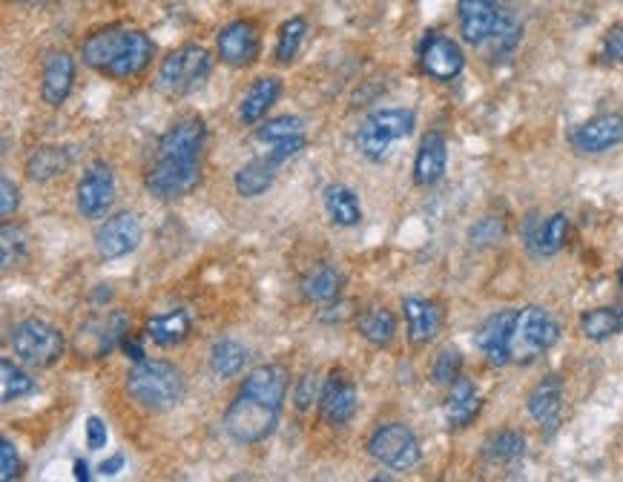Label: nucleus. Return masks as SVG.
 Segmentation results:
<instances>
[{
  "label": "nucleus",
  "instance_id": "1",
  "mask_svg": "<svg viewBox=\"0 0 623 482\" xmlns=\"http://www.w3.org/2000/svg\"><path fill=\"white\" fill-rule=\"evenodd\" d=\"M155 46L147 38V32L132 26H107V30L92 32L81 44V58L101 76L113 81H129L138 78L150 67Z\"/></svg>",
  "mask_w": 623,
  "mask_h": 482
},
{
  "label": "nucleus",
  "instance_id": "2",
  "mask_svg": "<svg viewBox=\"0 0 623 482\" xmlns=\"http://www.w3.org/2000/svg\"><path fill=\"white\" fill-rule=\"evenodd\" d=\"M127 393L145 411H170L184 400L187 382L184 374L175 368L173 362L164 359H145L136 362L124 382Z\"/></svg>",
  "mask_w": 623,
  "mask_h": 482
},
{
  "label": "nucleus",
  "instance_id": "3",
  "mask_svg": "<svg viewBox=\"0 0 623 482\" xmlns=\"http://www.w3.org/2000/svg\"><path fill=\"white\" fill-rule=\"evenodd\" d=\"M557 336H561V328L543 308L532 305V308L517 310L509 340V362L532 365L538 356H543L549 347L555 345Z\"/></svg>",
  "mask_w": 623,
  "mask_h": 482
},
{
  "label": "nucleus",
  "instance_id": "4",
  "mask_svg": "<svg viewBox=\"0 0 623 482\" xmlns=\"http://www.w3.org/2000/svg\"><path fill=\"white\" fill-rule=\"evenodd\" d=\"M12 354L32 368H49L64 356L67 340L55 324L44 322V319H23L12 328Z\"/></svg>",
  "mask_w": 623,
  "mask_h": 482
},
{
  "label": "nucleus",
  "instance_id": "5",
  "mask_svg": "<svg viewBox=\"0 0 623 482\" xmlns=\"http://www.w3.org/2000/svg\"><path fill=\"white\" fill-rule=\"evenodd\" d=\"M210 69H214V58H210L205 46H178L175 53H170L168 58L161 60L159 87L168 95H191L205 83Z\"/></svg>",
  "mask_w": 623,
  "mask_h": 482
},
{
  "label": "nucleus",
  "instance_id": "6",
  "mask_svg": "<svg viewBox=\"0 0 623 482\" xmlns=\"http://www.w3.org/2000/svg\"><path fill=\"white\" fill-rule=\"evenodd\" d=\"M279 411L281 408L253 400L247 393H239L236 400L228 405V411H224V431L239 445L265 443L276 431V425H279Z\"/></svg>",
  "mask_w": 623,
  "mask_h": 482
},
{
  "label": "nucleus",
  "instance_id": "7",
  "mask_svg": "<svg viewBox=\"0 0 623 482\" xmlns=\"http://www.w3.org/2000/svg\"><path fill=\"white\" fill-rule=\"evenodd\" d=\"M414 113L408 110H377L362 120L357 133V150L368 161H382L391 150V144L408 138L414 133Z\"/></svg>",
  "mask_w": 623,
  "mask_h": 482
},
{
  "label": "nucleus",
  "instance_id": "8",
  "mask_svg": "<svg viewBox=\"0 0 623 482\" xmlns=\"http://www.w3.org/2000/svg\"><path fill=\"white\" fill-rule=\"evenodd\" d=\"M368 454L391 471H411L419 462V439L403 422H388L371 434Z\"/></svg>",
  "mask_w": 623,
  "mask_h": 482
},
{
  "label": "nucleus",
  "instance_id": "9",
  "mask_svg": "<svg viewBox=\"0 0 623 482\" xmlns=\"http://www.w3.org/2000/svg\"><path fill=\"white\" fill-rule=\"evenodd\" d=\"M129 333V319L122 310H109V313H99V317L86 319L76 333V351L86 359H104L109 356L113 347L124 342Z\"/></svg>",
  "mask_w": 623,
  "mask_h": 482
},
{
  "label": "nucleus",
  "instance_id": "10",
  "mask_svg": "<svg viewBox=\"0 0 623 482\" xmlns=\"http://www.w3.org/2000/svg\"><path fill=\"white\" fill-rule=\"evenodd\" d=\"M198 181H201L198 161L159 159L147 170L145 187L155 198H182L191 196L193 190L198 187Z\"/></svg>",
  "mask_w": 623,
  "mask_h": 482
},
{
  "label": "nucleus",
  "instance_id": "11",
  "mask_svg": "<svg viewBox=\"0 0 623 482\" xmlns=\"http://www.w3.org/2000/svg\"><path fill=\"white\" fill-rule=\"evenodd\" d=\"M465 67V55L457 41L440 32H428L419 44V69L434 81H454Z\"/></svg>",
  "mask_w": 623,
  "mask_h": 482
},
{
  "label": "nucleus",
  "instance_id": "12",
  "mask_svg": "<svg viewBox=\"0 0 623 482\" xmlns=\"http://www.w3.org/2000/svg\"><path fill=\"white\" fill-rule=\"evenodd\" d=\"M115 198V175L104 161H95L84 170L81 181L76 187V202H78V213L84 219H101L104 213L113 207Z\"/></svg>",
  "mask_w": 623,
  "mask_h": 482
},
{
  "label": "nucleus",
  "instance_id": "13",
  "mask_svg": "<svg viewBox=\"0 0 623 482\" xmlns=\"http://www.w3.org/2000/svg\"><path fill=\"white\" fill-rule=\"evenodd\" d=\"M216 46H219V58L224 60V64H230V67H251V64L258 60V53H262L258 26L253 21H247V18H239V21L228 23V26L219 32Z\"/></svg>",
  "mask_w": 623,
  "mask_h": 482
},
{
  "label": "nucleus",
  "instance_id": "14",
  "mask_svg": "<svg viewBox=\"0 0 623 482\" xmlns=\"http://www.w3.org/2000/svg\"><path fill=\"white\" fill-rule=\"evenodd\" d=\"M141 241V221L136 213H118L113 219H107L95 233V250L104 262H115V259L129 256Z\"/></svg>",
  "mask_w": 623,
  "mask_h": 482
},
{
  "label": "nucleus",
  "instance_id": "15",
  "mask_svg": "<svg viewBox=\"0 0 623 482\" xmlns=\"http://www.w3.org/2000/svg\"><path fill=\"white\" fill-rule=\"evenodd\" d=\"M569 144L578 152H586V156L612 150V147L623 144V115L607 113L584 120L569 133Z\"/></svg>",
  "mask_w": 623,
  "mask_h": 482
},
{
  "label": "nucleus",
  "instance_id": "16",
  "mask_svg": "<svg viewBox=\"0 0 623 482\" xmlns=\"http://www.w3.org/2000/svg\"><path fill=\"white\" fill-rule=\"evenodd\" d=\"M207 127L201 118H182L175 120L173 127L161 136L159 141V159H182L198 161L201 147H205Z\"/></svg>",
  "mask_w": 623,
  "mask_h": 482
},
{
  "label": "nucleus",
  "instance_id": "17",
  "mask_svg": "<svg viewBox=\"0 0 623 482\" xmlns=\"http://www.w3.org/2000/svg\"><path fill=\"white\" fill-rule=\"evenodd\" d=\"M320 411L327 425H345L357 414V385L343 370H334L322 385Z\"/></svg>",
  "mask_w": 623,
  "mask_h": 482
},
{
  "label": "nucleus",
  "instance_id": "18",
  "mask_svg": "<svg viewBox=\"0 0 623 482\" xmlns=\"http://www.w3.org/2000/svg\"><path fill=\"white\" fill-rule=\"evenodd\" d=\"M497 18H500L497 0H457V21L465 44H486L495 32Z\"/></svg>",
  "mask_w": 623,
  "mask_h": 482
},
{
  "label": "nucleus",
  "instance_id": "19",
  "mask_svg": "<svg viewBox=\"0 0 623 482\" xmlns=\"http://www.w3.org/2000/svg\"><path fill=\"white\" fill-rule=\"evenodd\" d=\"M76 83V60L64 49L46 53L44 69H41V95L49 106H61Z\"/></svg>",
  "mask_w": 623,
  "mask_h": 482
},
{
  "label": "nucleus",
  "instance_id": "20",
  "mask_svg": "<svg viewBox=\"0 0 623 482\" xmlns=\"http://www.w3.org/2000/svg\"><path fill=\"white\" fill-rule=\"evenodd\" d=\"M517 310H497L480 324L477 347L488 356L492 365H509V340L515 328Z\"/></svg>",
  "mask_w": 623,
  "mask_h": 482
},
{
  "label": "nucleus",
  "instance_id": "21",
  "mask_svg": "<svg viewBox=\"0 0 623 482\" xmlns=\"http://www.w3.org/2000/svg\"><path fill=\"white\" fill-rule=\"evenodd\" d=\"M526 408H529V414H532V420L538 422L540 428L555 431L557 422H561V411H563L561 377L552 374V377L540 379V382L532 388V393H529Z\"/></svg>",
  "mask_w": 623,
  "mask_h": 482
},
{
  "label": "nucleus",
  "instance_id": "22",
  "mask_svg": "<svg viewBox=\"0 0 623 482\" xmlns=\"http://www.w3.org/2000/svg\"><path fill=\"white\" fill-rule=\"evenodd\" d=\"M239 393H247L253 400L281 408V402L288 397V374H285L279 365H258V368H253L251 374L242 379Z\"/></svg>",
  "mask_w": 623,
  "mask_h": 482
},
{
  "label": "nucleus",
  "instance_id": "23",
  "mask_svg": "<svg viewBox=\"0 0 623 482\" xmlns=\"http://www.w3.org/2000/svg\"><path fill=\"white\" fill-rule=\"evenodd\" d=\"M446 167H449V144L440 133H428L419 141L417 159H414V181L419 187H434L446 175Z\"/></svg>",
  "mask_w": 623,
  "mask_h": 482
},
{
  "label": "nucleus",
  "instance_id": "24",
  "mask_svg": "<svg viewBox=\"0 0 623 482\" xmlns=\"http://www.w3.org/2000/svg\"><path fill=\"white\" fill-rule=\"evenodd\" d=\"M405 324H408V340L414 345H428V342L440 333L442 328V313L440 308L428 299H419V296H408L403 301Z\"/></svg>",
  "mask_w": 623,
  "mask_h": 482
},
{
  "label": "nucleus",
  "instance_id": "25",
  "mask_svg": "<svg viewBox=\"0 0 623 482\" xmlns=\"http://www.w3.org/2000/svg\"><path fill=\"white\" fill-rule=\"evenodd\" d=\"M72 159H76V152L69 150V147H61V144H44V147H35L30 152V159H26V175L32 181H53L58 175H64L72 167Z\"/></svg>",
  "mask_w": 623,
  "mask_h": 482
},
{
  "label": "nucleus",
  "instance_id": "26",
  "mask_svg": "<svg viewBox=\"0 0 623 482\" xmlns=\"http://www.w3.org/2000/svg\"><path fill=\"white\" fill-rule=\"evenodd\" d=\"M193 331V319L184 308L168 310V313H155L147 319V340L155 342L159 347H175L182 345Z\"/></svg>",
  "mask_w": 623,
  "mask_h": 482
},
{
  "label": "nucleus",
  "instance_id": "27",
  "mask_svg": "<svg viewBox=\"0 0 623 482\" xmlns=\"http://www.w3.org/2000/svg\"><path fill=\"white\" fill-rule=\"evenodd\" d=\"M566 236H569V219L563 213H555L546 221H529L526 244L534 256H555L557 250L566 244Z\"/></svg>",
  "mask_w": 623,
  "mask_h": 482
},
{
  "label": "nucleus",
  "instance_id": "28",
  "mask_svg": "<svg viewBox=\"0 0 623 482\" xmlns=\"http://www.w3.org/2000/svg\"><path fill=\"white\" fill-rule=\"evenodd\" d=\"M281 95V78L262 76L251 83V90L244 92L242 104H239V118L244 124H258L265 118L267 110L279 101Z\"/></svg>",
  "mask_w": 623,
  "mask_h": 482
},
{
  "label": "nucleus",
  "instance_id": "29",
  "mask_svg": "<svg viewBox=\"0 0 623 482\" xmlns=\"http://www.w3.org/2000/svg\"><path fill=\"white\" fill-rule=\"evenodd\" d=\"M449 388L451 391L449 400H446V422H449V428H465V425L480 414L483 400H480V393L477 388H474L472 379L460 377L454 379Z\"/></svg>",
  "mask_w": 623,
  "mask_h": 482
},
{
  "label": "nucleus",
  "instance_id": "30",
  "mask_svg": "<svg viewBox=\"0 0 623 482\" xmlns=\"http://www.w3.org/2000/svg\"><path fill=\"white\" fill-rule=\"evenodd\" d=\"M322 202H325V213L334 225L357 227L362 221V204H359L357 193L345 184H327Z\"/></svg>",
  "mask_w": 623,
  "mask_h": 482
},
{
  "label": "nucleus",
  "instance_id": "31",
  "mask_svg": "<svg viewBox=\"0 0 623 482\" xmlns=\"http://www.w3.org/2000/svg\"><path fill=\"white\" fill-rule=\"evenodd\" d=\"M345 276L336 271L334 264H316L313 271L304 273V279L299 282V290L308 301H334L343 294Z\"/></svg>",
  "mask_w": 623,
  "mask_h": 482
},
{
  "label": "nucleus",
  "instance_id": "32",
  "mask_svg": "<svg viewBox=\"0 0 623 482\" xmlns=\"http://www.w3.org/2000/svg\"><path fill=\"white\" fill-rule=\"evenodd\" d=\"M276 170H279V164H274V161L267 159V156L247 161L244 167H239L236 179H233V184H236V193L242 198L262 196V193H265V190L274 184Z\"/></svg>",
  "mask_w": 623,
  "mask_h": 482
},
{
  "label": "nucleus",
  "instance_id": "33",
  "mask_svg": "<svg viewBox=\"0 0 623 482\" xmlns=\"http://www.w3.org/2000/svg\"><path fill=\"white\" fill-rule=\"evenodd\" d=\"M580 333L586 340L603 342L623 333V305H609V308H592L580 317Z\"/></svg>",
  "mask_w": 623,
  "mask_h": 482
},
{
  "label": "nucleus",
  "instance_id": "34",
  "mask_svg": "<svg viewBox=\"0 0 623 482\" xmlns=\"http://www.w3.org/2000/svg\"><path fill=\"white\" fill-rule=\"evenodd\" d=\"M357 331L359 336L366 342H371L373 347H388L396 333V319L388 308L373 305V308L362 310L357 317Z\"/></svg>",
  "mask_w": 623,
  "mask_h": 482
},
{
  "label": "nucleus",
  "instance_id": "35",
  "mask_svg": "<svg viewBox=\"0 0 623 482\" xmlns=\"http://www.w3.org/2000/svg\"><path fill=\"white\" fill-rule=\"evenodd\" d=\"M247 359H251L247 347L239 345L236 340H219L210 347V370L219 379L239 377L244 365H247Z\"/></svg>",
  "mask_w": 623,
  "mask_h": 482
},
{
  "label": "nucleus",
  "instance_id": "36",
  "mask_svg": "<svg viewBox=\"0 0 623 482\" xmlns=\"http://www.w3.org/2000/svg\"><path fill=\"white\" fill-rule=\"evenodd\" d=\"M526 454V437L520 431H497L483 445V457L488 462H511Z\"/></svg>",
  "mask_w": 623,
  "mask_h": 482
},
{
  "label": "nucleus",
  "instance_id": "37",
  "mask_svg": "<svg viewBox=\"0 0 623 482\" xmlns=\"http://www.w3.org/2000/svg\"><path fill=\"white\" fill-rule=\"evenodd\" d=\"M35 382L30 379V374L15 365L12 359H3L0 362V400L3 402H15L26 393H32Z\"/></svg>",
  "mask_w": 623,
  "mask_h": 482
},
{
  "label": "nucleus",
  "instance_id": "38",
  "mask_svg": "<svg viewBox=\"0 0 623 482\" xmlns=\"http://www.w3.org/2000/svg\"><path fill=\"white\" fill-rule=\"evenodd\" d=\"M297 136H304V120L297 115H276V118H267L262 127H256V141L270 144V147Z\"/></svg>",
  "mask_w": 623,
  "mask_h": 482
},
{
  "label": "nucleus",
  "instance_id": "39",
  "mask_svg": "<svg viewBox=\"0 0 623 482\" xmlns=\"http://www.w3.org/2000/svg\"><path fill=\"white\" fill-rule=\"evenodd\" d=\"M304 35H308V23H304V18H290V21L281 23L274 53L276 60H279V64H290V60L297 58Z\"/></svg>",
  "mask_w": 623,
  "mask_h": 482
},
{
  "label": "nucleus",
  "instance_id": "40",
  "mask_svg": "<svg viewBox=\"0 0 623 482\" xmlns=\"http://www.w3.org/2000/svg\"><path fill=\"white\" fill-rule=\"evenodd\" d=\"M492 55L495 58H500V55H509L511 49L517 46V41H520V23L515 21V18L509 15V12H503L500 9V18H497V26L495 32H492Z\"/></svg>",
  "mask_w": 623,
  "mask_h": 482
},
{
  "label": "nucleus",
  "instance_id": "41",
  "mask_svg": "<svg viewBox=\"0 0 623 482\" xmlns=\"http://www.w3.org/2000/svg\"><path fill=\"white\" fill-rule=\"evenodd\" d=\"M460 377H463V356H460V351H457V347H446V351H440L431 365L434 382L451 385Z\"/></svg>",
  "mask_w": 623,
  "mask_h": 482
},
{
  "label": "nucleus",
  "instance_id": "42",
  "mask_svg": "<svg viewBox=\"0 0 623 482\" xmlns=\"http://www.w3.org/2000/svg\"><path fill=\"white\" fill-rule=\"evenodd\" d=\"M598 60L601 64H623V23H615L612 30H607L598 49Z\"/></svg>",
  "mask_w": 623,
  "mask_h": 482
},
{
  "label": "nucleus",
  "instance_id": "43",
  "mask_svg": "<svg viewBox=\"0 0 623 482\" xmlns=\"http://www.w3.org/2000/svg\"><path fill=\"white\" fill-rule=\"evenodd\" d=\"M0 248H3V267H12L21 262L23 256V233L18 227L3 225V236H0Z\"/></svg>",
  "mask_w": 623,
  "mask_h": 482
},
{
  "label": "nucleus",
  "instance_id": "44",
  "mask_svg": "<svg viewBox=\"0 0 623 482\" xmlns=\"http://www.w3.org/2000/svg\"><path fill=\"white\" fill-rule=\"evenodd\" d=\"M0 471H3V480L12 482L21 474V457H18L15 443L9 437L0 439Z\"/></svg>",
  "mask_w": 623,
  "mask_h": 482
},
{
  "label": "nucleus",
  "instance_id": "45",
  "mask_svg": "<svg viewBox=\"0 0 623 482\" xmlns=\"http://www.w3.org/2000/svg\"><path fill=\"white\" fill-rule=\"evenodd\" d=\"M506 233V225L500 219H483L480 225L472 227V244H492Z\"/></svg>",
  "mask_w": 623,
  "mask_h": 482
},
{
  "label": "nucleus",
  "instance_id": "46",
  "mask_svg": "<svg viewBox=\"0 0 623 482\" xmlns=\"http://www.w3.org/2000/svg\"><path fill=\"white\" fill-rule=\"evenodd\" d=\"M84 431H86V448H90V451H101V448H107L109 431H107V422L101 420V416H90Z\"/></svg>",
  "mask_w": 623,
  "mask_h": 482
},
{
  "label": "nucleus",
  "instance_id": "47",
  "mask_svg": "<svg viewBox=\"0 0 623 482\" xmlns=\"http://www.w3.org/2000/svg\"><path fill=\"white\" fill-rule=\"evenodd\" d=\"M302 150H304V136H297V138H288V141L274 144V150H267V159L281 167L285 161L293 159V156H299Z\"/></svg>",
  "mask_w": 623,
  "mask_h": 482
},
{
  "label": "nucleus",
  "instance_id": "48",
  "mask_svg": "<svg viewBox=\"0 0 623 482\" xmlns=\"http://www.w3.org/2000/svg\"><path fill=\"white\" fill-rule=\"evenodd\" d=\"M0 193H3V196H0V216H3V219H9V216L18 210V202H21V198H18V187L12 184V179H9V175H3V179H0Z\"/></svg>",
  "mask_w": 623,
  "mask_h": 482
},
{
  "label": "nucleus",
  "instance_id": "49",
  "mask_svg": "<svg viewBox=\"0 0 623 482\" xmlns=\"http://www.w3.org/2000/svg\"><path fill=\"white\" fill-rule=\"evenodd\" d=\"M320 382H316V377H302L297 382V408L299 411H304V408H311V402H316V397H320Z\"/></svg>",
  "mask_w": 623,
  "mask_h": 482
},
{
  "label": "nucleus",
  "instance_id": "50",
  "mask_svg": "<svg viewBox=\"0 0 623 482\" xmlns=\"http://www.w3.org/2000/svg\"><path fill=\"white\" fill-rule=\"evenodd\" d=\"M122 351L127 354V359H132V362H145L147 359V354H145V345L136 340V336H124V342H122Z\"/></svg>",
  "mask_w": 623,
  "mask_h": 482
},
{
  "label": "nucleus",
  "instance_id": "51",
  "mask_svg": "<svg viewBox=\"0 0 623 482\" xmlns=\"http://www.w3.org/2000/svg\"><path fill=\"white\" fill-rule=\"evenodd\" d=\"M122 468H124V454H113L109 460L101 462V474H104V477H113V474H118Z\"/></svg>",
  "mask_w": 623,
  "mask_h": 482
},
{
  "label": "nucleus",
  "instance_id": "52",
  "mask_svg": "<svg viewBox=\"0 0 623 482\" xmlns=\"http://www.w3.org/2000/svg\"><path fill=\"white\" fill-rule=\"evenodd\" d=\"M76 480H90V468H86V462L76 460Z\"/></svg>",
  "mask_w": 623,
  "mask_h": 482
},
{
  "label": "nucleus",
  "instance_id": "53",
  "mask_svg": "<svg viewBox=\"0 0 623 482\" xmlns=\"http://www.w3.org/2000/svg\"><path fill=\"white\" fill-rule=\"evenodd\" d=\"M618 282H621V287H623V267H621V273H618Z\"/></svg>",
  "mask_w": 623,
  "mask_h": 482
},
{
  "label": "nucleus",
  "instance_id": "54",
  "mask_svg": "<svg viewBox=\"0 0 623 482\" xmlns=\"http://www.w3.org/2000/svg\"><path fill=\"white\" fill-rule=\"evenodd\" d=\"M18 3H35V0H18Z\"/></svg>",
  "mask_w": 623,
  "mask_h": 482
}]
</instances>
